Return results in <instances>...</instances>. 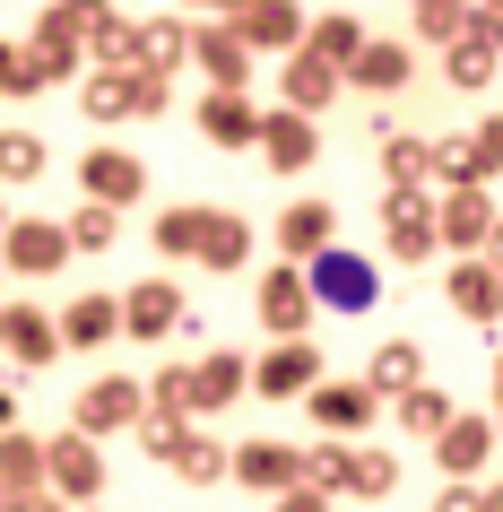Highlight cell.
Instances as JSON below:
<instances>
[{"instance_id": "e575fe53", "label": "cell", "mask_w": 503, "mask_h": 512, "mask_svg": "<svg viewBox=\"0 0 503 512\" xmlns=\"http://www.w3.org/2000/svg\"><path fill=\"white\" fill-rule=\"evenodd\" d=\"M382 191H425V131H382Z\"/></svg>"}, {"instance_id": "44dd1931", "label": "cell", "mask_w": 503, "mask_h": 512, "mask_svg": "<svg viewBox=\"0 0 503 512\" xmlns=\"http://www.w3.org/2000/svg\"><path fill=\"white\" fill-rule=\"evenodd\" d=\"M252 304H261V330H278V339H304V330H313V296H304V270H295V261H278Z\"/></svg>"}, {"instance_id": "4316f807", "label": "cell", "mask_w": 503, "mask_h": 512, "mask_svg": "<svg viewBox=\"0 0 503 512\" xmlns=\"http://www.w3.org/2000/svg\"><path fill=\"white\" fill-rule=\"evenodd\" d=\"M425 183H443V191H477L486 183V165H477L469 131H443V139H425ZM495 191V183H486Z\"/></svg>"}, {"instance_id": "816d5d0a", "label": "cell", "mask_w": 503, "mask_h": 512, "mask_svg": "<svg viewBox=\"0 0 503 512\" xmlns=\"http://www.w3.org/2000/svg\"><path fill=\"white\" fill-rule=\"evenodd\" d=\"M183 9H191V18H200V9H217V18H235L243 0H183Z\"/></svg>"}, {"instance_id": "f1b7e54d", "label": "cell", "mask_w": 503, "mask_h": 512, "mask_svg": "<svg viewBox=\"0 0 503 512\" xmlns=\"http://www.w3.org/2000/svg\"><path fill=\"white\" fill-rule=\"evenodd\" d=\"M0 495L18 504V495H44V443H35L27 426L0 434Z\"/></svg>"}, {"instance_id": "db71d44e", "label": "cell", "mask_w": 503, "mask_h": 512, "mask_svg": "<svg viewBox=\"0 0 503 512\" xmlns=\"http://www.w3.org/2000/svg\"><path fill=\"white\" fill-rule=\"evenodd\" d=\"M0 512H9V495H0Z\"/></svg>"}, {"instance_id": "d590c367", "label": "cell", "mask_w": 503, "mask_h": 512, "mask_svg": "<svg viewBox=\"0 0 503 512\" xmlns=\"http://www.w3.org/2000/svg\"><path fill=\"white\" fill-rule=\"evenodd\" d=\"M79 113L87 122H131V70H87L79 79Z\"/></svg>"}, {"instance_id": "60d3db41", "label": "cell", "mask_w": 503, "mask_h": 512, "mask_svg": "<svg viewBox=\"0 0 503 512\" xmlns=\"http://www.w3.org/2000/svg\"><path fill=\"white\" fill-rule=\"evenodd\" d=\"M460 18H469V0H408V27H417V44H434V53L460 35Z\"/></svg>"}, {"instance_id": "ba28073f", "label": "cell", "mask_w": 503, "mask_h": 512, "mask_svg": "<svg viewBox=\"0 0 503 512\" xmlns=\"http://www.w3.org/2000/svg\"><path fill=\"white\" fill-rule=\"evenodd\" d=\"M304 408H313V426L330 434V443H356V434L373 426V408H382V400H373L356 374H321L313 391H304Z\"/></svg>"}, {"instance_id": "ac0fdd59", "label": "cell", "mask_w": 503, "mask_h": 512, "mask_svg": "<svg viewBox=\"0 0 503 512\" xmlns=\"http://www.w3.org/2000/svg\"><path fill=\"white\" fill-rule=\"evenodd\" d=\"M443 296H451V313H469L477 330H495V313H503V270H495V252H477V261H451Z\"/></svg>"}, {"instance_id": "ab89813d", "label": "cell", "mask_w": 503, "mask_h": 512, "mask_svg": "<svg viewBox=\"0 0 503 512\" xmlns=\"http://www.w3.org/2000/svg\"><path fill=\"white\" fill-rule=\"evenodd\" d=\"M165 469H174L183 486H217V478H226V443H217V434H191V443L165 460Z\"/></svg>"}, {"instance_id": "8992f818", "label": "cell", "mask_w": 503, "mask_h": 512, "mask_svg": "<svg viewBox=\"0 0 503 512\" xmlns=\"http://www.w3.org/2000/svg\"><path fill=\"white\" fill-rule=\"evenodd\" d=\"M139 408H148V400H139V382H131V374H96L79 400H70V434H87V443L131 434V426H139Z\"/></svg>"}, {"instance_id": "2e32d148", "label": "cell", "mask_w": 503, "mask_h": 512, "mask_svg": "<svg viewBox=\"0 0 503 512\" xmlns=\"http://www.w3.org/2000/svg\"><path fill=\"white\" fill-rule=\"evenodd\" d=\"M434 460H443L460 486H477L486 478V460H495V417H477V408H460L443 434H434Z\"/></svg>"}, {"instance_id": "484cf974", "label": "cell", "mask_w": 503, "mask_h": 512, "mask_svg": "<svg viewBox=\"0 0 503 512\" xmlns=\"http://www.w3.org/2000/svg\"><path fill=\"white\" fill-rule=\"evenodd\" d=\"M356 382H365L373 400H399V391H417V382H425V348H417V339H382L373 365H365Z\"/></svg>"}, {"instance_id": "836d02e7", "label": "cell", "mask_w": 503, "mask_h": 512, "mask_svg": "<svg viewBox=\"0 0 503 512\" xmlns=\"http://www.w3.org/2000/svg\"><path fill=\"white\" fill-rule=\"evenodd\" d=\"M191 53V18H148L139 27V70H157V79H174Z\"/></svg>"}, {"instance_id": "30bf717a", "label": "cell", "mask_w": 503, "mask_h": 512, "mask_svg": "<svg viewBox=\"0 0 503 512\" xmlns=\"http://www.w3.org/2000/svg\"><path fill=\"white\" fill-rule=\"evenodd\" d=\"M79 191L96 200V209H131V200H148V165L131 157V148H87L79 157Z\"/></svg>"}, {"instance_id": "4dcf8cb0", "label": "cell", "mask_w": 503, "mask_h": 512, "mask_svg": "<svg viewBox=\"0 0 503 512\" xmlns=\"http://www.w3.org/2000/svg\"><path fill=\"white\" fill-rule=\"evenodd\" d=\"M252 131H261L252 96H200V139L209 148H252Z\"/></svg>"}, {"instance_id": "52a82bcc", "label": "cell", "mask_w": 503, "mask_h": 512, "mask_svg": "<svg viewBox=\"0 0 503 512\" xmlns=\"http://www.w3.org/2000/svg\"><path fill=\"white\" fill-rule=\"evenodd\" d=\"M313 382H321V348H313V339H278L269 356H252L243 400H304Z\"/></svg>"}, {"instance_id": "5b68a950", "label": "cell", "mask_w": 503, "mask_h": 512, "mask_svg": "<svg viewBox=\"0 0 503 512\" xmlns=\"http://www.w3.org/2000/svg\"><path fill=\"white\" fill-rule=\"evenodd\" d=\"M122 339H139V348H148V339H183L191 330V304H183V287H174V278H139V287H122Z\"/></svg>"}, {"instance_id": "cb8c5ba5", "label": "cell", "mask_w": 503, "mask_h": 512, "mask_svg": "<svg viewBox=\"0 0 503 512\" xmlns=\"http://www.w3.org/2000/svg\"><path fill=\"white\" fill-rule=\"evenodd\" d=\"M191 261H200V270H243V261H252V217L243 209H209L200 217V252H191Z\"/></svg>"}, {"instance_id": "d6a6232c", "label": "cell", "mask_w": 503, "mask_h": 512, "mask_svg": "<svg viewBox=\"0 0 503 512\" xmlns=\"http://www.w3.org/2000/svg\"><path fill=\"white\" fill-rule=\"evenodd\" d=\"M44 165L53 157H44V139H35L27 122H0V183L27 191V183H44Z\"/></svg>"}, {"instance_id": "8fae6325", "label": "cell", "mask_w": 503, "mask_h": 512, "mask_svg": "<svg viewBox=\"0 0 503 512\" xmlns=\"http://www.w3.org/2000/svg\"><path fill=\"white\" fill-rule=\"evenodd\" d=\"M70 261V243H61V217H9L0 226V270L18 278H53Z\"/></svg>"}, {"instance_id": "bcb514c9", "label": "cell", "mask_w": 503, "mask_h": 512, "mask_svg": "<svg viewBox=\"0 0 503 512\" xmlns=\"http://www.w3.org/2000/svg\"><path fill=\"white\" fill-rule=\"evenodd\" d=\"M174 105V79H157V70H131V113L148 122V113H165Z\"/></svg>"}, {"instance_id": "c3c4849f", "label": "cell", "mask_w": 503, "mask_h": 512, "mask_svg": "<svg viewBox=\"0 0 503 512\" xmlns=\"http://www.w3.org/2000/svg\"><path fill=\"white\" fill-rule=\"evenodd\" d=\"M269 512H330L321 486H287V495H269Z\"/></svg>"}, {"instance_id": "f35d334b", "label": "cell", "mask_w": 503, "mask_h": 512, "mask_svg": "<svg viewBox=\"0 0 503 512\" xmlns=\"http://www.w3.org/2000/svg\"><path fill=\"white\" fill-rule=\"evenodd\" d=\"M131 434H139V452H148V460H174L191 443V417H174V408H139Z\"/></svg>"}, {"instance_id": "8d00e7d4", "label": "cell", "mask_w": 503, "mask_h": 512, "mask_svg": "<svg viewBox=\"0 0 503 512\" xmlns=\"http://www.w3.org/2000/svg\"><path fill=\"white\" fill-rule=\"evenodd\" d=\"M391 486H399V460H391V452H373V443H356V452H347V486H339V495H356V504H382Z\"/></svg>"}, {"instance_id": "9a60e30c", "label": "cell", "mask_w": 503, "mask_h": 512, "mask_svg": "<svg viewBox=\"0 0 503 512\" xmlns=\"http://www.w3.org/2000/svg\"><path fill=\"white\" fill-rule=\"evenodd\" d=\"M183 61H200V79H209V96H243L252 87V53L235 44V27L217 18V27H191V53Z\"/></svg>"}, {"instance_id": "1f68e13d", "label": "cell", "mask_w": 503, "mask_h": 512, "mask_svg": "<svg viewBox=\"0 0 503 512\" xmlns=\"http://www.w3.org/2000/svg\"><path fill=\"white\" fill-rule=\"evenodd\" d=\"M399 426H408V434H417V443H434V434H443L451 426V417H460V400H451V391H443V382H417V391H399Z\"/></svg>"}, {"instance_id": "f5cc1de1", "label": "cell", "mask_w": 503, "mask_h": 512, "mask_svg": "<svg viewBox=\"0 0 503 512\" xmlns=\"http://www.w3.org/2000/svg\"><path fill=\"white\" fill-rule=\"evenodd\" d=\"M0 226H9V209H0Z\"/></svg>"}, {"instance_id": "f546056e", "label": "cell", "mask_w": 503, "mask_h": 512, "mask_svg": "<svg viewBox=\"0 0 503 512\" xmlns=\"http://www.w3.org/2000/svg\"><path fill=\"white\" fill-rule=\"evenodd\" d=\"M495 35H469V27H460V35H451V44H443V70H451V87H469V96H486V87H495Z\"/></svg>"}, {"instance_id": "6da1fadb", "label": "cell", "mask_w": 503, "mask_h": 512, "mask_svg": "<svg viewBox=\"0 0 503 512\" xmlns=\"http://www.w3.org/2000/svg\"><path fill=\"white\" fill-rule=\"evenodd\" d=\"M105 27H113V0H53V9L35 18V35H27V53H35V79H44V87L79 79L87 44H96Z\"/></svg>"}, {"instance_id": "3957f363", "label": "cell", "mask_w": 503, "mask_h": 512, "mask_svg": "<svg viewBox=\"0 0 503 512\" xmlns=\"http://www.w3.org/2000/svg\"><path fill=\"white\" fill-rule=\"evenodd\" d=\"M44 495H53V504H96V495H105V452H96V443H87V434H70L61 426L53 443H44Z\"/></svg>"}, {"instance_id": "ee69618b", "label": "cell", "mask_w": 503, "mask_h": 512, "mask_svg": "<svg viewBox=\"0 0 503 512\" xmlns=\"http://www.w3.org/2000/svg\"><path fill=\"white\" fill-rule=\"evenodd\" d=\"M87 53H96V70H139V27H131V18H113Z\"/></svg>"}, {"instance_id": "603a6c76", "label": "cell", "mask_w": 503, "mask_h": 512, "mask_svg": "<svg viewBox=\"0 0 503 512\" xmlns=\"http://www.w3.org/2000/svg\"><path fill=\"white\" fill-rule=\"evenodd\" d=\"M53 339H61V348H105V339H122V304H113V296H70V304H61V313H53Z\"/></svg>"}, {"instance_id": "277c9868", "label": "cell", "mask_w": 503, "mask_h": 512, "mask_svg": "<svg viewBox=\"0 0 503 512\" xmlns=\"http://www.w3.org/2000/svg\"><path fill=\"white\" fill-rule=\"evenodd\" d=\"M434 243L477 261V252H495V191H434Z\"/></svg>"}, {"instance_id": "5bb4252c", "label": "cell", "mask_w": 503, "mask_h": 512, "mask_svg": "<svg viewBox=\"0 0 503 512\" xmlns=\"http://www.w3.org/2000/svg\"><path fill=\"white\" fill-rule=\"evenodd\" d=\"M226 478L252 486V495H287V486H304V452L261 434V443H235V452H226Z\"/></svg>"}, {"instance_id": "d4e9b609", "label": "cell", "mask_w": 503, "mask_h": 512, "mask_svg": "<svg viewBox=\"0 0 503 512\" xmlns=\"http://www.w3.org/2000/svg\"><path fill=\"white\" fill-rule=\"evenodd\" d=\"M243 374H252V356L209 348L200 365H191V417H200V408H235L243 400Z\"/></svg>"}, {"instance_id": "4fadbf2b", "label": "cell", "mask_w": 503, "mask_h": 512, "mask_svg": "<svg viewBox=\"0 0 503 512\" xmlns=\"http://www.w3.org/2000/svg\"><path fill=\"white\" fill-rule=\"evenodd\" d=\"M408 79H417V44L408 35H365V53L347 61L339 87H356V96H399Z\"/></svg>"}, {"instance_id": "74e56055", "label": "cell", "mask_w": 503, "mask_h": 512, "mask_svg": "<svg viewBox=\"0 0 503 512\" xmlns=\"http://www.w3.org/2000/svg\"><path fill=\"white\" fill-rule=\"evenodd\" d=\"M113 235H122V217L96 209V200H79V209L61 217V243H70V252H113Z\"/></svg>"}, {"instance_id": "7c38bea8", "label": "cell", "mask_w": 503, "mask_h": 512, "mask_svg": "<svg viewBox=\"0 0 503 512\" xmlns=\"http://www.w3.org/2000/svg\"><path fill=\"white\" fill-rule=\"evenodd\" d=\"M226 27H235V44H243L252 61H261V53H278V61H287L295 44H304V9H295V0H243Z\"/></svg>"}, {"instance_id": "83f0119b", "label": "cell", "mask_w": 503, "mask_h": 512, "mask_svg": "<svg viewBox=\"0 0 503 512\" xmlns=\"http://www.w3.org/2000/svg\"><path fill=\"white\" fill-rule=\"evenodd\" d=\"M295 53L330 61V70H339V79H347V61L365 53V27H356L347 9H330V18H304V44H295Z\"/></svg>"}, {"instance_id": "ffe728a7", "label": "cell", "mask_w": 503, "mask_h": 512, "mask_svg": "<svg viewBox=\"0 0 503 512\" xmlns=\"http://www.w3.org/2000/svg\"><path fill=\"white\" fill-rule=\"evenodd\" d=\"M0 348H9V365H18V374L53 365V356H61L53 313H44V304H0Z\"/></svg>"}, {"instance_id": "7bdbcfd3", "label": "cell", "mask_w": 503, "mask_h": 512, "mask_svg": "<svg viewBox=\"0 0 503 512\" xmlns=\"http://www.w3.org/2000/svg\"><path fill=\"white\" fill-rule=\"evenodd\" d=\"M0 96H9V105H18V96H44L35 53H27V44H9V35H0Z\"/></svg>"}, {"instance_id": "681fc988", "label": "cell", "mask_w": 503, "mask_h": 512, "mask_svg": "<svg viewBox=\"0 0 503 512\" xmlns=\"http://www.w3.org/2000/svg\"><path fill=\"white\" fill-rule=\"evenodd\" d=\"M18 426V391H9V374H0V434Z\"/></svg>"}, {"instance_id": "7a4b0ae2", "label": "cell", "mask_w": 503, "mask_h": 512, "mask_svg": "<svg viewBox=\"0 0 503 512\" xmlns=\"http://www.w3.org/2000/svg\"><path fill=\"white\" fill-rule=\"evenodd\" d=\"M304 296H313V313H373L382 304V270H373L365 252L330 243V252L304 261Z\"/></svg>"}, {"instance_id": "f6af8a7d", "label": "cell", "mask_w": 503, "mask_h": 512, "mask_svg": "<svg viewBox=\"0 0 503 512\" xmlns=\"http://www.w3.org/2000/svg\"><path fill=\"white\" fill-rule=\"evenodd\" d=\"M139 400H148V408H174V417H191V365H157V382H139Z\"/></svg>"}, {"instance_id": "e0dca14e", "label": "cell", "mask_w": 503, "mask_h": 512, "mask_svg": "<svg viewBox=\"0 0 503 512\" xmlns=\"http://www.w3.org/2000/svg\"><path fill=\"white\" fill-rule=\"evenodd\" d=\"M330 243H339V209H330V200H287V209H278V261L304 270L313 252H330Z\"/></svg>"}, {"instance_id": "f907efd6", "label": "cell", "mask_w": 503, "mask_h": 512, "mask_svg": "<svg viewBox=\"0 0 503 512\" xmlns=\"http://www.w3.org/2000/svg\"><path fill=\"white\" fill-rule=\"evenodd\" d=\"M9 512H70V504H53V495H18Z\"/></svg>"}, {"instance_id": "9c48e42d", "label": "cell", "mask_w": 503, "mask_h": 512, "mask_svg": "<svg viewBox=\"0 0 503 512\" xmlns=\"http://www.w3.org/2000/svg\"><path fill=\"white\" fill-rule=\"evenodd\" d=\"M382 243H391V261H434L443 243H434V191H382Z\"/></svg>"}, {"instance_id": "7dc6e473", "label": "cell", "mask_w": 503, "mask_h": 512, "mask_svg": "<svg viewBox=\"0 0 503 512\" xmlns=\"http://www.w3.org/2000/svg\"><path fill=\"white\" fill-rule=\"evenodd\" d=\"M434 512H503V504L486 495V486H460V478H451L443 495H434Z\"/></svg>"}, {"instance_id": "b9f144b4", "label": "cell", "mask_w": 503, "mask_h": 512, "mask_svg": "<svg viewBox=\"0 0 503 512\" xmlns=\"http://www.w3.org/2000/svg\"><path fill=\"white\" fill-rule=\"evenodd\" d=\"M200 217L209 209H165L157 217V252L165 261H191V252H200Z\"/></svg>"}, {"instance_id": "d6986e66", "label": "cell", "mask_w": 503, "mask_h": 512, "mask_svg": "<svg viewBox=\"0 0 503 512\" xmlns=\"http://www.w3.org/2000/svg\"><path fill=\"white\" fill-rule=\"evenodd\" d=\"M252 148H261L269 165H278V174H304V165L321 157V122H304V113H261V131H252Z\"/></svg>"}, {"instance_id": "7402d4cb", "label": "cell", "mask_w": 503, "mask_h": 512, "mask_svg": "<svg viewBox=\"0 0 503 512\" xmlns=\"http://www.w3.org/2000/svg\"><path fill=\"white\" fill-rule=\"evenodd\" d=\"M278 105L304 113V122H313V113H330V105H339V70H330V61H313V53H287V61H278Z\"/></svg>"}]
</instances>
